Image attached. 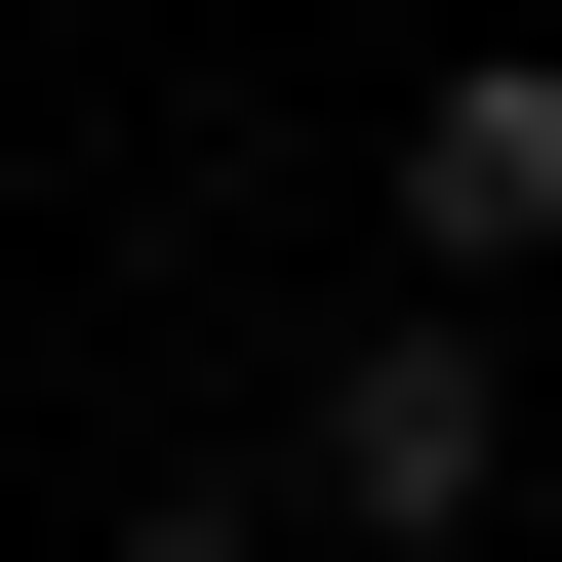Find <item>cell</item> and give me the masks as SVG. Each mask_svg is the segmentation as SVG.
Here are the masks:
<instances>
[{"label":"cell","instance_id":"6da1fadb","mask_svg":"<svg viewBox=\"0 0 562 562\" xmlns=\"http://www.w3.org/2000/svg\"><path fill=\"white\" fill-rule=\"evenodd\" d=\"M281 522H322V562H482V522H522V362H482V281H362V322H322Z\"/></svg>","mask_w":562,"mask_h":562},{"label":"cell","instance_id":"7a4b0ae2","mask_svg":"<svg viewBox=\"0 0 562 562\" xmlns=\"http://www.w3.org/2000/svg\"><path fill=\"white\" fill-rule=\"evenodd\" d=\"M402 281H562V41H442L402 81Z\"/></svg>","mask_w":562,"mask_h":562},{"label":"cell","instance_id":"3957f363","mask_svg":"<svg viewBox=\"0 0 562 562\" xmlns=\"http://www.w3.org/2000/svg\"><path fill=\"white\" fill-rule=\"evenodd\" d=\"M121 562H322V522H281V482H161V522H121Z\"/></svg>","mask_w":562,"mask_h":562}]
</instances>
